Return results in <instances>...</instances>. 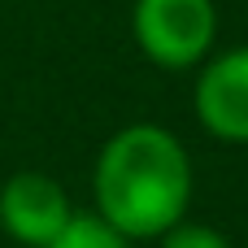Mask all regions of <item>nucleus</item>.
<instances>
[{
    "instance_id": "obj_1",
    "label": "nucleus",
    "mask_w": 248,
    "mask_h": 248,
    "mask_svg": "<svg viewBox=\"0 0 248 248\" xmlns=\"http://www.w3.org/2000/svg\"><path fill=\"white\" fill-rule=\"evenodd\" d=\"M96 214L126 240L166 235L192 201V161L166 126H126L96 157Z\"/></svg>"
},
{
    "instance_id": "obj_2",
    "label": "nucleus",
    "mask_w": 248,
    "mask_h": 248,
    "mask_svg": "<svg viewBox=\"0 0 248 248\" xmlns=\"http://www.w3.org/2000/svg\"><path fill=\"white\" fill-rule=\"evenodd\" d=\"M131 31L144 57L166 70H183L214 48L218 9L214 0H135Z\"/></svg>"
},
{
    "instance_id": "obj_3",
    "label": "nucleus",
    "mask_w": 248,
    "mask_h": 248,
    "mask_svg": "<svg viewBox=\"0 0 248 248\" xmlns=\"http://www.w3.org/2000/svg\"><path fill=\"white\" fill-rule=\"evenodd\" d=\"M70 196L57 179L39 170H22L0 187V227L17 244L44 248L65 222H70Z\"/></svg>"
},
{
    "instance_id": "obj_4",
    "label": "nucleus",
    "mask_w": 248,
    "mask_h": 248,
    "mask_svg": "<svg viewBox=\"0 0 248 248\" xmlns=\"http://www.w3.org/2000/svg\"><path fill=\"white\" fill-rule=\"evenodd\" d=\"M196 118L218 140L248 144V48H231L201 70Z\"/></svg>"
},
{
    "instance_id": "obj_5",
    "label": "nucleus",
    "mask_w": 248,
    "mask_h": 248,
    "mask_svg": "<svg viewBox=\"0 0 248 248\" xmlns=\"http://www.w3.org/2000/svg\"><path fill=\"white\" fill-rule=\"evenodd\" d=\"M44 248H126V235L109 227L100 214H70V222L48 240Z\"/></svg>"
},
{
    "instance_id": "obj_6",
    "label": "nucleus",
    "mask_w": 248,
    "mask_h": 248,
    "mask_svg": "<svg viewBox=\"0 0 248 248\" xmlns=\"http://www.w3.org/2000/svg\"><path fill=\"white\" fill-rule=\"evenodd\" d=\"M161 248H231L227 235H218L214 227H201V222H174L166 231V244Z\"/></svg>"
}]
</instances>
